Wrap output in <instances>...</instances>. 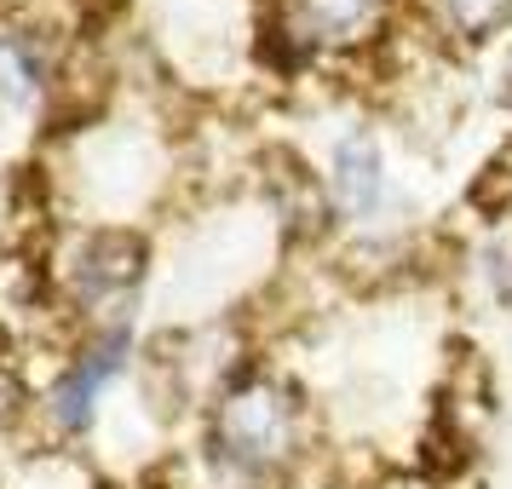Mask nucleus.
<instances>
[{"label":"nucleus","instance_id":"f03ea898","mask_svg":"<svg viewBox=\"0 0 512 489\" xmlns=\"http://www.w3.org/2000/svg\"><path fill=\"white\" fill-rule=\"evenodd\" d=\"M323 196L328 213L351 225V231H369L392 213V167H386V144L369 121H346L334 144H328V173H323Z\"/></svg>","mask_w":512,"mask_h":489},{"label":"nucleus","instance_id":"f257e3e1","mask_svg":"<svg viewBox=\"0 0 512 489\" xmlns=\"http://www.w3.org/2000/svg\"><path fill=\"white\" fill-rule=\"evenodd\" d=\"M213 461L236 478H282L305 449V403L277 374L231 380L208 415Z\"/></svg>","mask_w":512,"mask_h":489},{"label":"nucleus","instance_id":"0eeeda50","mask_svg":"<svg viewBox=\"0 0 512 489\" xmlns=\"http://www.w3.org/2000/svg\"><path fill=\"white\" fill-rule=\"evenodd\" d=\"M47 93V58L35 52V41L24 35H0V104L29 110Z\"/></svg>","mask_w":512,"mask_h":489},{"label":"nucleus","instance_id":"6e6552de","mask_svg":"<svg viewBox=\"0 0 512 489\" xmlns=\"http://www.w3.org/2000/svg\"><path fill=\"white\" fill-rule=\"evenodd\" d=\"M18 397H24V392H18V380H12V374L0 369V426H6V420L18 415Z\"/></svg>","mask_w":512,"mask_h":489},{"label":"nucleus","instance_id":"20e7f679","mask_svg":"<svg viewBox=\"0 0 512 489\" xmlns=\"http://www.w3.org/2000/svg\"><path fill=\"white\" fill-rule=\"evenodd\" d=\"M127 357H133V334L121 323L104 328L93 346L64 369V380L52 386V420H58L64 432H87L93 415H98V403H104V392L127 374Z\"/></svg>","mask_w":512,"mask_h":489},{"label":"nucleus","instance_id":"39448f33","mask_svg":"<svg viewBox=\"0 0 512 489\" xmlns=\"http://www.w3.org/2000/svg\"><path fill=\"white\" fill-rule=\"evenodd\" d=\"M144 282V242L127 231H93L81 248H75V265H70V288L81 294V305H110L133 300Z\"/></svg>","mask_w":512,"mask_h":489},{"label":"nucleus","instance_id":"7ed1b4c3","mask_svg":"<svg viewBox=\"0 0 512 489\" xmlns=\"http://www.w3.org/2000/svg\"><path fill=\"white\" fill-rule=\"evenodd\" d=\"M392 29V0H277V41L300 58L363 52Z\"/></svg>","mask_w":512,"mask_h":489},{"label":"nucleus","instance_id":"423d86ee","mask_svg":"<svg viewBox=\"0 0 512 489\" xmlns=\"http://www.w3.org/2000/svg\"><path fill=\"white\" fill-rule=\"evenodd\" d=\"M426 12H432V29L461 52L495 47L512 29V0H426Z\"/></svg>","mask_w":512,"mask_h":489},{"label":"nucleus","instance_id":"1a4fd4ad","mask_svg":"<svg viewBox=\"0 0 512 489\" xmlns=\"http://www.w3.org/2000/svg\"><path fill=\"white\" fill-rule=\"evenodd\" d=\"M501 98L512 104V58H507V75H501Z\"/></svg>","mask_w":512,"mask_h":489}]
</instances>
